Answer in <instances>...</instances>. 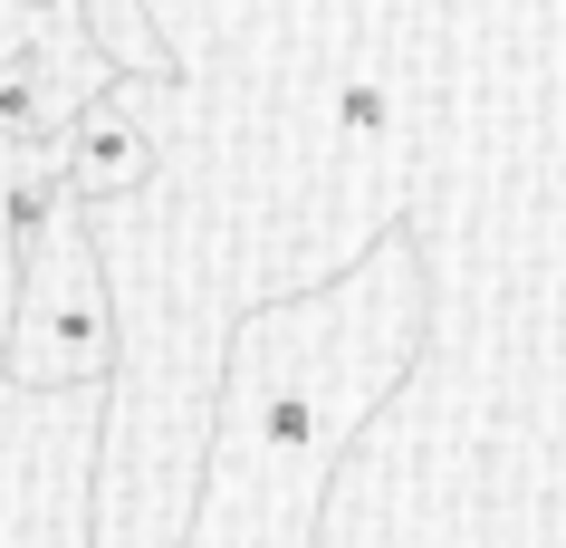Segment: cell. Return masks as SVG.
Wrapping results in <instances>:
<instances>
[{"label": "cell", "mask_w": 566, "mask_h": 548, "mask_svg": "<svg viewBox=\"0 0 566 548\" xmlns=\"http://www.w3.org/2000/svg\"><path fill=\"white\" fill-rule=\"evenodd\" d=\"M59 174H67L77 203H125V193H145V183H154V135L125 116V87H106L87 116L67 125Z\"/></svg>", "instance_id": "obj_2"}, {"label": "cell", "mask_w": 566, "mask_h": 548, "mask_svg": "<svg viewBox=\"0 0 566 548\" xmlns=\"http://www.w3.org/2000/svg\"><path fill=\"white\" fill-rule=\"evenodd\" d=\"M0 49H39V59H67V68H106L87 39V0H0Z\"/></svg>", "instance_id": "obj_3"}, {"label": "cell", "mask_w": 566, "mask_h": 548, "mask_svg": "<svg viewBox=\"0 0 566 548\" xmlns=\"http://www.w3.org/2000/svg\"><path fill=\"white\" fill-rule=\"evenodd\" d=\"M336 125H346L356 145H375V135L394 125V96H385V77H346V87H336Z\"/></svg>", "instance_id": "obj_4"}, {"label": "cell", "mask_w": 566, "mask_h": 548, "mask_svg": "<svg viewBox=\"0 0 566 548\" xmlns=\"http://www.w3.org/2000/svg\"><path fill=\"white\" fill-rule=\"evenodd\" d=\"M77 203V193H67ZM49 213L30 250H20V308H10V337H0V375L10 385H96L116 365V318H106V279H96V250L77 231V213Z\"/></svg>", "instance_id": "obj_1"}, {"label": "cell", "mask_w": 566, "mask_h": 548, "mask_svg": "<svg viewBox=\"0 0 566 548\" xmlns=\"http://www.w3.org/2000/svg\"><path fill=\"white\" fill-rule=\"evenodd\" d=\"M10 308H20V250L0 241V337H10Z\"/></svg>", "instance_id": "obj_5"}]
</instances>
